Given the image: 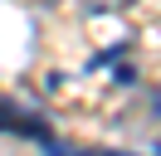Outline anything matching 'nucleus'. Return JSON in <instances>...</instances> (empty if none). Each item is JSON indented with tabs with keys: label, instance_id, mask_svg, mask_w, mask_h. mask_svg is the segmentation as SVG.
<instances>
[{
	"label": "nucleus",
	"instance_id": "obj_1",
	"mask_svg": "<svg viewBox=\"0 0 161 156\" xmlns=\"http://www.w3.org/2000/svg\"><path fill=\"white\" fill-rule=\"evenodd\" d=\"M44 151L49 156H132V151H108V146H78V142H64V136H49Z\"/></svg>",
	"mask_w": 161,
	"mask_h": 156
},
{
	"label": "nucleus",
	"instance_id": "obj_2",
	"mask_svg": "<svg viewBox=\"0 0 161 156\" xmlns=\"http://www.w3.org/2000/svg\"><path fill=\"white\" fill-rule=\"evenodd\" d=\"M103 5H127V0H103Z\"/></svg>",
	"mask_w": 161,
	"mask_h": 156
}]
</instances>
